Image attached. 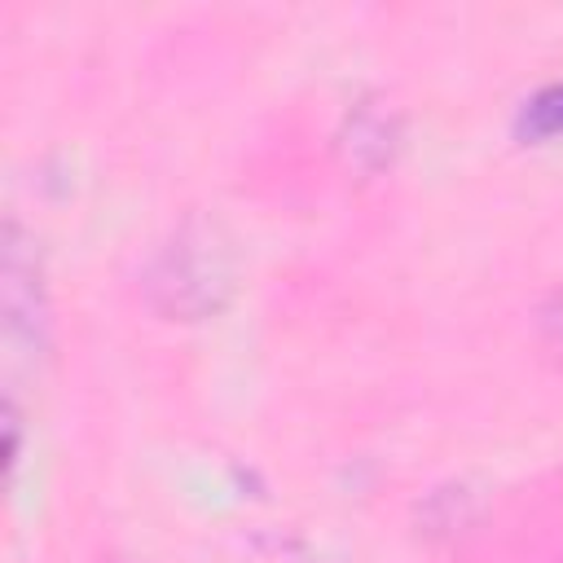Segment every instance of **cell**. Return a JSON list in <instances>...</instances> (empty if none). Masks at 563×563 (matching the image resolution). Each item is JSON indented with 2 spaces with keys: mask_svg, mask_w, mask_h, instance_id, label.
<instances>
[{
  "mask_svg": "<svg viewBox=\"0 0 563 563\" xmlns=\"http://www.w3.org/2000/svg\"><path fill=\"white\" fill-rule=\"evenodd\" d=\"M154 299L167 312L194 317L220 303L224 286H229V264H224V246L207 233V229H185L154 264L150 273Z\"/></svg>",
  "mask_w": 563,
  "mask_h": 563,
  "instance_id": "6da1fadb",
  "label": "cell"
},
{
  "mask_svg": "<svg viewBox=\"0 0 563 563\" xmlns=\"http://www.w3.org/2000/svg\"><path fill=\"white\" fill-rule=\"evenodd\" d=\"M391 136H396V123H391V110H383V101H365L347 119V154L361 167H378L391 154Z\"/></svg>",
  "mask_w": 563,
  "mask_h": 563,
  "instance_id": "7a4b0ae2",
  "label": "cell"
},
{
  "mask_svg": "<svg viewBox=\"0 0 563 563\" xmlns=\"http://www.w3.org/2000/svg\"><path fill=\"white\" fill-rule=\"evenodd\" d=\"M528 114H532V128H537V132H559V128H563V88L541 92V97L528 106Z\"/></svg>",
  "mask_w": 563,
  "mask_h": 563,
  "instance_id": "3957f363",
  "label": "cell"
},
{
  "mask_svg": "<svg viewBox=\"0 0 563 563\" xmlns=\"http://www.w3.org/2000/svg\"><path fill=\"white\" fill-rule=\"evenodd\" d=\"M545 334H550V339L563 347V295H559V299L545 308Z\"/></svg>",
  "mask_w": 563,
  "mask_h": 563,
  "instance_id": "277c9868",
  "label": "cell"
}]
</instances>
